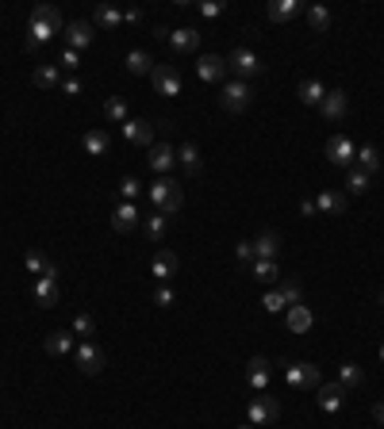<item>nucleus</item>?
<instances>
[{
	"label": "nucleus",
	"mask_w": 384,
	"mask_h": 429,
	"mask_svg": "<svg viewBox=\"0 0 384 429\" xmlns=\"http://www.w3.org/2000/svg\"><path fill=\"white\" fill-rule=\"evenodd\" d=\"M58 31H65V23H62V12L54 4H39V8H31V27H27V46H43V43H50Z\"/></svg>",
	"instance_id": "nucleus-1"
},
{
	"label": "nucleus",
	"mask_w": 384,
	"mask_h": 429,
	"mask_svg": "<svg viewBox=\"0 0 384 429\" xmlns=\"http://www.w3.org/2000/svg\"><path fill=\"white\" fill-rule=\"evenodd\" d=\"M150 199H154V207H158L162 215L181 211V204H185V188H181V180H173V177H158L154 184H150Z\"/></svg>",
	"instance_id": "nucleus-2"
},
{
	"label": "nucleus",
	"mask_w": 384,
	"mask_h": 429,
	"mask_svg": "<svg viewBox=\"0 0 384 429\" xmlns=\"http://www.w3.org/2000/svg\"><path fill=\"white\" fill-rule=\"evenodd\" d=\"M219 104H223V111H231V116H242V111L254 104V89H250V81H223Z\"/></svg>",
	"instance_id": "nucleus-3"
},
{
	"label": "nucleus",
	"mask_w": 384,
	"mask_h": 429,
	"mask_svg": "<svg viewBox=\"0 0 384 429\" xmlns=\"http://www.w3.org/2000/svg\"><path fill=\"white\" fill-rule=\"evenodd\" d=\"M285 384L292 387V391H315V387L323 384V372L315 368V364H307V360H296V364L285 368Z\"/></svg>",
	"instance_id": "nucleus-4"
},
{
	"label": "nucleus",
	"mask_w": 384,
	"mask_h": 429,
	"mask_svg": "<svg viewBox=\"0 0 384 429\" xmlns=\"http://www.w3.org/2000/svg\"><path fill=\"white\" fill-rule=\"evenodd\" d=\"M246 418H250V425H273L277 418H280V403L273 395H265V391H261L258 399H250V406H246Z\"/></svg>",
	"instance_id": "nucleus-5"
},
{
	"label": "nucleus",
	"mask_w": 384,
	"mask_h": 429,
	"mask_svg": "<svg viewBox=\"0 0 384 429\" xmlns=\"http://www.w3.org/2000/svg\"><path fill=\"white\" fill-rule=\"evenodd\" d=\"M73 360H77V368L85 372V376H100L104 372V349L97 345V341H77V349H73Z\"/></svg>",
	"instance_id": "nucleus-6"
},
{
	"label": "nucleus",
	"mask_w": 384,
	"mask_h": 429,
	"mask_svg": "<svg viewBox=\"0 0 384 429\" xmlns=\"http://www.w3.org/2000/svg\"><path fill=\"white\" fill-rule=\"evenodd\" d=\"M31 295H35V303H39V307H58V299H62L58 269H54V272H46V276H35Z\"/></svg>",
	"instance_id": "nucleus-7"
},
{
	"label": "nucleus",
	"mask_w": 384,
	"mask_h": 429,
	"mask_svg": "<svg viewBox=\"0 0 384 429\" xmlns=\"http://www.w3.org/2000/svg\"><path fill=\"white\" fill-rule=\"evenodd\" d=\"M227 69H235L238 73V81H250V77H258L265 65H261V58L254 50H246V46H238V50H231L227 54Z\"/></svg>",
	"instance_id": "nucleus-8"
},
{
	"label": "nucleus",
	"mask_w": 384,
	"mask_h": 429,
	"mask_svg": "<svg viewBox=\"0 0 384 429\" xmlns=\"http://www.w3.org/2000/svg\"><path fill=\"white\" fill-rule=\"evenodd\" d=\"M327 161H331L334 169H353V161H358V146H353L346 135H334L327 142Z\"/></svg>",
	"instance_id": "nucleus-9"
},
{
	"label": "nucleus",
	"mask_w": 384,
	"mask_h": 429,
	"mask_svg": "<svg viewBox=\"0 0 384 429\" xmlns=\"http://www.w3.org/2000/svg\"><path fill=\"white\" fill-rule=\"evenodd\" d=\"M150 81H154V89L162 92V96H181V73H177L170 62H154Z\"/></svg>",
	"instance_id": "nucleus-10"
},
{
	"label": "nucleus",
	"mask_w": 384,
	"mask_h": 429,
	"mask_svg": "<svg viewBox=\"0 0 384 429\" xmlns=\"http://www.w3.org/2000/svg\"><path fill=\"white\" fill-rule=\"evenodd\" d=\"M146 161H150V169H154L158 177H170V173H173V165H177V150L162 138V142H154V146H150Z\"/></svg>",
	"instance_id": "nucleus-11"
},
{
	"label": "nucleus",
	"mask_w": 384,
	"mask_h": 429,
	"mask_svg": "<svg viewBox=\"0 0 384 429\" xmlns=\"http://www.w3.org/2000/svg\"><path fill=\"white\" fill-rule=\"evenodd\" d=\"M177 269H181V261H177L173 250H154V257H150V272L158 276V284H170Z\"/></svg>",
	"instance_id": "nucleus-12"
},
{
	"label": "nucleus",
	"mask_w": 384,
	"mask_h": 429,
	"mask_svg": "<svg viewBox=\"0 0 384 429\" xmlns=\"http://www.w3.org/2000/svg\"><path fill=\"white\" fill-rule=\"evenodd\" d=\"M315 403H319L323 414H339L346 403V387L342 384H319L315 387Z\"/></svg>",
	"instance_id": "nucleus-13"
},
{
	"label": "nucleus",
	"mask_w": 384,
	"mask_h": 429,
	"mask_svg": "<svg viewBox=\"0 0 384 429\" xmlns=\"http://www.w3.org/2000/svg\"><path fill=\"white\" fill-rule=\"evenodd\" d=\"M319 111H323V119L339 123L346 111H350V96H346V89H327V96H323V104H319Z\"/></svg>",
	"instance_id": "nucleus-14"
},
{
	"label": "nucleus",
	"mask_w": 384,
	"mask_h": 429,
	"mask_svg": "<svg viewBox=\"0 0 384 429\" xmlns=\"http://www.w3.org/2000/svg\"><path fill=\"white\" fill-rule=\"evenodd\" d=\"M165 43L173 46V54H196L200 50V31H192V27H173Z\"/></svg>",
	"instance_id": "nucleus-15"
},
{
	"label": "nucleus",
	"mask_w": 384,
	"mask_h": 429,
	"mask_svg": "<svg viewBox=\"0 0 384 429\" xmlns=\"http://www.w3.org/2000/svg\"><path fill=\"white\" fill-rule=\"evenodd\" d=\"M280 245H285V238H280L277 230H265L261 238H254V261H277Z\"/></svg>",
	"instance_id": "nucleus-16"
},
{
	"label": "nucleus",
	"mask_w": 384,
	"mask_h": 429,
	"mask_svg": "<svg viewBox=\"0 0 384 429\" xmlns=\"http://www.w3.org/2000/svg\"><path fill=\"white\" fill-rule=\"evenodd\" d=\"M124 138L131 146H154V123L146 119H127L124 123Z\"/></svg>",
	"instance_id": "nucleus-17"
},
{
	"label": "nucleus",
	"mask_w": 384,
	"mask_h": 429,
	"mask_svg": "<svg viewBox=\"0 0 384 429\" xmlns=\"http://www.w3.org/2000/svg\"><path fill=\"white\" fill-rule=\"evenodd\" d=\"M285 326L292 330V333H307V330L315 326L312 307H307V303H296V307H288V311H285Z\"/></svg>",
	"instance_id": "nucleus-18"
},
{
	"label": "nucleus",
	"mask_w": 384,
	"mask_h": 429,
	"mask_svg": "<svg viewBox=\"0 0 384 429\" xmlns=\"http://www.w3.org/2000/svg\"><path fill=\"white\" fill-rule=\"evenodd\" d=\"M196 69H200V77H204V81L219 84L223 77H227V58H219V54H200Z\"/></svg>",
	"instance_id": "nucleus-19"
},
{
	"label": "nucleus",
	"mask_w": 384,
	"mask_h": 429,
	"mask_svg": "<svg viewBox=\"0 0 384 429\" xmlns=\"http://www.w3.org/2000/svg\"><path fill=\"white\" fill-rule=\"evenodd\" d=\"M73 349H77V338H73V330H54V333H46V352H50V357H70Z\"/></svg>",
	"instance_id": "nucleus-20"
},
{
	"label": "nucleus",
	"mask_w": 384,
	"mask_h": 429,
	"mask_svg": "<svg viewBox=\"0 0 384 429\" xmlns=\"http://www.w3.org/2000/svg\"><path fill=\"white\" fill-rule=\"evenodd\" d=\"M65 39H70V50H85V46L97 39V31H92V23H85V20H73L65 27Z\"/></svg>",
	"instance_id": "nucleus-21"
},
{
	"label": "nucleus",
	"mask_w": 384,
	"mask_h": 429,
	"mask_svg": "<svg viewBox=\"0 0 384 429\" xmlns=\"http://www.w3.org/2000/svg\"><path fill=\"white\" fill-rule=\"evenodd\" d=\"M138 218H143V215H138L135 204H119L116 211H111V226H116L119 234H131L138 226Z\"/></svg>",
	"instance_id": "nucleus-22"
},
{
	"label": "nucleus",
	"mask_w": 384,
	"mask_h": 429,
	"mask_svg": "<svg viewBox=\"0 0 384 429\" xmlns=\"http://www.w3.org/2000/svg\"><path fill=\"white\" fill-rule=\"evenodd\" d=\"M246 384L254 387L258 395L269 387V360H265V357H254V360L246 364Z\"/></svg>",
	"instance_id": "nucleus-23"
},
{
	"label": "nucleus",
	"mask_w": 384,
	"mask_h": 429,
	"mask_svg": "<svg viewBox=\"0 0 384 429\" xmlns=\"http://www.w3.org/2000/svg\"><path fill=\"white\" fill-rule=\"evenodd\" d=\"M81 146H85V154H92V157H104V154H108V146H111V138H108V130H104V127H92V130H85Z\"/></svg>",
	"instance_id": "nucleus-24"
},
{
	"label": "nucleus",
	"mask_w": 384,
	"mask_h": 429,
	"mask_svg": "<svg viewBox=\"0 0 384 429\" xmlns=\"http://www.w3.org/2000/svg\"><path fill=\"white\" fill-rule=\"evenodd\" d=\"M265 12H269V20H273V23H288V20H296V16L304 12V4H300V0H273Z\"/></svg>",
	"instance_id": "nucleus-25"
},
{
	"label": "nucleus",
	"mask_w": 384,
	"mask_h": 429,
	"mask_svg": "<svg viewBox=\"0 0 384 429\" xmlns=\"http://www.w3.org/2000/svg\"><path fill=\"white\" fill-rule=\"evenodd\" d=\"M315 211L319 215H342L346 211V192H331V188L319 192L315 196Z\"/></svg>",
	"instance_id": "nucleus-26"
},
{
	"label": "nucleus",
	"mask_w": 384,
	"mask_h": 429,
	"mask_svg": "<svg viewBox=\"0 0 384 429\" xmlns=\"http://www.w3.org/2000/svg\"><path fill=\"white\" fill-rule=\"evenodd\" d=\"M92 23H97L100 31H116V27L124 23V12H119L116 4H100L97 12H92Z\"/></svg>",
	"instance_id": "nucleus-27"
},
{
	"label": "nucleus",
	"mask_w": 384,
	"mask_h": 429,
	"mask_svg": "<svg viewBox=\"0 0 384 429\" xmlns=\"http://www.w3.org/2000/svg\"><path fill=\"white\" fill-rule=\"evenodd\" d=\"M300 104H307V108H319L323 96H327V89H323V81H300Z\"/></svg>",
	"instance_id": "nucleus-28"
},
{
	"label": "nucleus",
	"mask_w": 384,
	"mask_h": 429,
	"mask_svg": "<svg viewBox=\"0 0 384 429\" xmlns=\"http://www.w3.org/2000/svg\"><path fill=\"white\" fill-rule=\"evenodd\" d=\"M104 119H108V123H119V127H124V123L131 119L127 100H124V96H108V100H104Z\"/></svg>",
	"instance_id": "nucleus-29"
},
{
	"label": "nucleus",
	"mask_w": 384,
	"mask_h": 429,
	"mask_svg": "<svg viewBox=\"0 0 384 429\" xmlns=\"http://www.w3.org/2000/svg\"><path fill=\"white\" fill-rule=\"evenodd\" d=\"M369 184H373V177H369V173H361L358 165L346 169V196H361V192H369Z\"/></svg>",
	"instance_id": "nucleus-30"
},
{
	"label": "nucleus",
	"mask_w": 384,
	"mask_h": 429,
	"mask_svg": "<svg viewBox=\"0 0 384 429\" xmlns=\"http://www.w3.org/2000/svg\"><path fill=\"white\" fill-rule=\"evenodd\" d=\"M277 291H280V299H285V307H296V303H304V284H300L296 276H285Z\"/></svg>",
	"instance_id": "nucleus-31"
},
{
	"label": "nucleus",
	"mask_w": 384,
	"mask_h": 429,
	"mask_svg": "<svg viewBox=\"0 0 384 429\" xmlns=\"http://www.w3.org/2000/svg\"><path fill=\"white\" fill-rule=\"evenodd\" d=\"M250 272H254V280H258V284H277L280 276H285L277 261H254V264H250Z\"/></svg>",
	"instance_id": "nucleus-32"
},
{
	"label": "nucleus",
	"mask_w": 384,
	"mask_h": 429,
	"mask_svg": "<svg viewBox=\"0 0 384 429\" xmlns=\"http://www.w3.org/2000/svg\"><path fill=\"white\" fill-rule=\"evenodd\" d=\"M339 384L350 391V387H361L365 384V368L361 364H353V360H346V364L339 368Z\"/></svg>",
	"instance_id": "nucleus-33"
},
{
	"label": "nucleus",
	"mask_w": 384,
	"mask_h": 429,
	"mask_svg": "<svg viewBox=\"0 0 384 429\" xmlns=\"http://www.w3.org/2000/svg\"><path fill=\"white\" fill-rule=\"evenodd\" d=\"M73 338H81V341H92V338H97V318H92V314L89 311H81L77 314V318H73Z\"/></svg>",
	"instance_id": "nucleus-34"
},
{
	"label": "nucleus",
	"mask_w": 384,
	"mask_h": 429,
	"mask_svg": "<svg viewBox=\"0 0 384 429\" xmlns=\"http://www.w3.org/2000/svg\"><path fill=\"white\" fill-rule=\"evenodd\" d=\"M177 161H181V165H185V173H189V177H196V173H200V169H204V161H200V150H196L192 142H189V146H181V150H177Z\"/></svg>",
	"instance_id": "nucleus-35"
},
{
	"label": "nucleus",
	"mask_w": 384,
	"mask_h": 429,
	"mask_svg": "<svg viewBox=\"0 0 384 429\" xmlns=\"http://www.w3.org/2000/svg\"><path fill=\"white\" fill-rule=\"evenodd\" d=\"M23 264H27V272H31V276H46V272H54L50 257H46L43 250H31V253L23 257Z\"/></svg>",
	"instance_id": "nucleus-36"
},
{
	"label": "nucleus",
	"mask_w": 384,
	"mask_h": 429,
	"mask_svg": "<svg viewBox=\"0 0 384 429\" xmlns=\"http://www.w3.org/2000/svg\"><path fill=\"white\" fill-rule=\"evenodd\" d=\"M154 69V58H150L146 50H131L127 54V73H135V77H143V73Z\"/></svg>",
	"instance_id": "nucleus-37"
},
{
	"label": "nucleus",
	"mask_w": 384,
	"mask_h": 429,
	"mask_svg": "<svg viewBox=\"0 0 384 429\" xmlns=\"http://www.w3.org/2000/svg\"><path fill=\"white\" fill-rule=\"evenodd\" d=\"M165 230H170V215H162V211L146 215V238H150V242H162Z\"/></svg>",
	"instance_id": "nucleus-38"
},
{
	"label": "nucleus",
	"mask_w": 384,
	"mask_h": 429,
	"mask_svg": "<svg viewBox=\"0 0 384 429\" xmlns=\"http://www.w3.org/2000/svg\"><path fill=\"white\" fill-rule=\"evenodd\" d=\"M307 12V27L312 31H331V12H327L323 4H312V8H304Z\"/></svg>",
	"instance_id": "nucleus-39"
},
{
	"label": "nucleus",
	"mask_w": 384,
	"mask_h": 429,
	"mask_svg": "<svg viewBox=\"0 0 384 429\" xmlns=\"http://www.w3.org/2000/svg\"><path fill=\"white\" fill-rule=\"evenodd\" d=\"M353 165L361 169V173H369V177H377V169H380V154L373 146H365V150H358V161Z\"/></svg>",
	"instance_id": "nucleus-40"
},
{
	"label": "nucleus",
	"mask_w": 384,
	"mask_h": 429,
	"mask_svg": "<svg viewBox=\"0 0 384 429\" xmlns=\"http://www.w3.org/2000/svg\"><path fill=\"white\" fill-rule=\"evenodd\" d=\"M31 81L39 84V89H58V84H62V77H58V65H39Z\"/></svg>",
	"instance_id": "nucleus-41"
},
{
	"label": "nucleus",
	"mask_w": 384,
	"mask_h": 429,
	"mask_svg": "<svg viewBox=\"0 0 384 429\" xmlns=\"http://www.w3.org/2000/svg\"><path fill=\"white\" fill-rule=\"evenodd\" d=\"M138 192H143V184H138L135 177H124V180H119V196H124V204H135Z\"/></svg>",
	"instance_id": "nucleus-42"
},
{
	"label": "nucleus",
	"mask_w": 384,
	"mask_h": 429,
	"mask_svg": "<svg viewBox=\"0 0 384 429\" xmlns=\"http://www.w3.org/2000/svg\"><path fill=\"white\" fill-rule=\"evenodd\" d=\"M261 311H269V314H280V311H288L277 288H273V291H265V299H261Z\"/></svg>",
	"instance_id": "nucleus-43"
},
{
	"label": "nucleus",
	"mask_w": 384,
	"mask_h": 429,
	"mask_svg": "<svg viewBox=\"0 0 384 429\" xmlns=\"http://www.w3.org/2000/svg\"><path fill=\"white\" fill-rule=\"evenodd\" d=\"M200 12L208 16V20H215V16H223V12H227V4H223V0H204V4H200Z\"/></svg>",
	"instance_id": "nucleus-44"
},
{
	"label": "nucleus",
	"mask_w": 384,
	"mask_h": 429,
	"mask_svg": "<svg viewBox=\"0 0 384 429\" xmlns=\"http://www.w3.org/2000/svg\"><path fill=\"white\" fill-rule=\"evenodd\" d=\"M235 253H238V261H242V264H254V242H238V245H235Z\"/></svg>",
	"instance_id": "nucleus-45"
},
{
	"label": "nucleus",
	"mask_w": 384,
	"mask_h": 429,
	"mask_svg": "<svg viewBox=\"0 0 384 429\" xmlns=\"http://www.w3.org/2000/svg\"><path fill=\"white\" fill-rule=\"evenodd\" d=\"M58 62H62V65H65V69H70V73H73V69H77V65H81V54H77V50H70V46H65V50H62V58H58Z\"/></svg>",
	"instance_id": "nucleus-46"
},
{
	"label": "nucleus",
	"mask_w": 384,
	"mask_h": 429,
	"mask_svg": "<svg viewBox=\"0 0 384 429\" xmlns=\"http://www.w3.org/2000/svg\"><path fill=\"white\" fill-rule=\"evenodd\" d=\"M154 303H158V307H173V291L165 288V284H158V291H154Z\"/></svg>",
	"instance_id": "nucleus-47"
},
{
	"label": "nucleus",
	"mask_w": 384,
	"mask_h": 429,
	"mask_svg": "<svg viewBox=\"0 0 384 429\" xmlns=\"http://www.w3.org/2000/svg\"><path fill=\"white\" fill-rule=\"evenodd\" d=\"M62 92H65V96H81V81L77 77H65L62 81Z\"/></svg>",
	"instance_id": "nucleus-48"
},
{
	"label": "nucleus",
	"mask_w": 384,
	"mask_h": 429,
	"mask_svg": "<svg viewBox=\"0 0 384 429\" xmlns=\"http://www.w3.org/2000/svg\"><path fill=\"white\" fill-rule=\"evenodd\" d=\"M124 23H131V27L143 23V12H138V8H127V12H124Z\"/></svg>",
	"instance_id": "nucleus-49"
},
{
	"label": "nucleus",
	"mask_w": 384,
	"mask_h": 429,
	"mask_svg": "<svg viewBox=\"0 0 384 429\" xmlns=\"http://www.w3.org/2000/svg\"><path fill=\"white\" fill-rule=\"evenodd\" d=\"M300 215H307V218L319 215V211H315V199H304V204H300Z\"/></svg>",
	"instance_id": "nucleus-50"
},
{
	"label": "nucleus",
	"mask_w": 384,
	"mask_h": 429,
	"mask_svg": "<svg viewBox=\"0 0 384 429\" xmlns=\"http://www.w3.org/2000/svg\"><path fill=\"white\" fill-rule=\"evenodd\" d=\"M373 418H377V422L384 425V403H380V406H373Z\"/></svg>",
	"instance_id": "nucleus-51"
},
{
	"label": "nucleus",
	"mask_w": 384,
	"mask_h": 429,
	"mask_svg": "<svg viewBox=\"0 0 384 429\" xmlns=\"http://www.w3.org/2000/svg\"><path fill=\"white\" fill-rule=\"evenodd\" d=\"M238 429H254V425H250V422H246V425H238Z\"/></svg>",
	"instance_id": "nucleus-52"
},
{
	"label": "nucleus",
	"mask_w": 384,
	"mask_h": 429,
	"mask_svg": "<svg viewBox=\"0 0 384 429\" xmlns=\"http://www.w3.org/2000/svg\"><path fill=\"white\" fill-rule=\"evenodd\" d=\"M380 360H384V345H380Z\"/></svg>",
	"instance_id": "nucleus-53"
}]
</instances>
